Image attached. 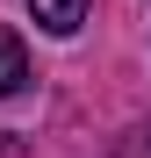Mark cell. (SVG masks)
<instances>
[{
	"label": "cell",
	"instance_id": "obj_2",
	"mask_svg": "<svg viewBox=\"0 0 151 158\" xmlns=\"http://www.w3.org/2000/svg\"><path fill=\"white\" fill-rule=\"evenodd\" d=\"M29 15L43 22L50 36H72V29L86 22V0H29Z\"/></svg>",
	"mask_w": 151,
	"mask_h": 158
},
{
	"label": "cell",
	"instance_id": "obj_3",
	"mask_svg": "<svg viewBox=\"0 0 151 158\" xmlns=\"http://www.w3.org/2000/svg\"><path fill=\"white\" fill-rule=\"evenodd\" d=\"M137 158H151V122H144V144H137Z\"/></svg>",
	"mask_w": 151,
	"mask_h": 158
},
{
	"label": "cell",
	"instance_id": "obj_1",
	"mask_svg": "<svg viewBox=\"0 0 151 158\" xmlns=\"http://www.w3.org/2000/svg\"><path fill=\"white\" fill-rule=\"evenodd\" d=\"M22 86H29V50L15 29H0V94H22Z\"/></svg>",
	"mask_w": 151,
	"mask_h": 158
}]
</instances>
